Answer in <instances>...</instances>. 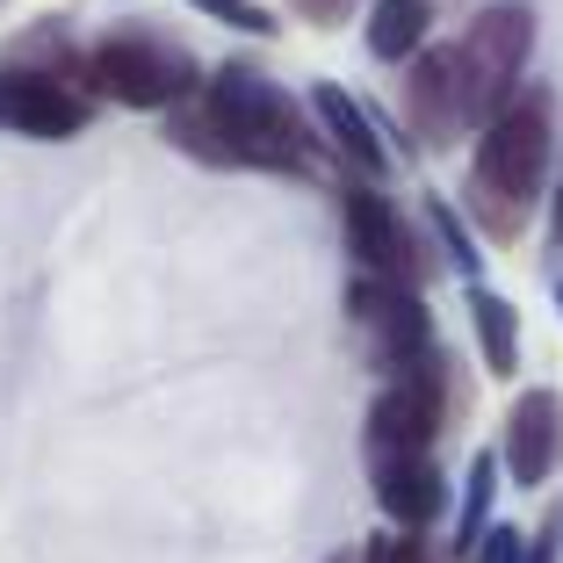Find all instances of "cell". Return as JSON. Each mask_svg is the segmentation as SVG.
<instances>
[{"label":"cell","mask_w":563,"mask_h":563,"mask_svg":"<svg viewBox=\"0 0 563 563\" xmlns=\"http://www.w3.org/2000/svg\"><path fill=\"white\" fill-rule=\"evenodd\" d=\"M0 123H15L30 137H73L80 131V101L51 73H0Z\"/></svg>","instance_id":"cell-11"},{"label":"cell","mask_w":563,"mask_h":563,"mask_svg":"<svg viewBox=\"0 0 563 563\" xmlns=\"http://www.w3.org/2000/svg\"><path fill=\"white\" fill-rule=\"evenodd\" d=\"M477 563H528V534L520 528H484V542L470 549Z\"/></svg>","instance_id":"cell-16"},{"label":"cell","mask_w":563,"mask_h":563,"mask_svg":"<svg viewBox=\"0 0 563 563\" xmlns=\"http://www.w3.org/2000/svg\"><path fill=\"white\" fill-rule=\"evenodd\" d=\"M87 73H95V87L109 101H123V109H166V101L188 95V58L166 51L159 36H109V44H95Z\"/></svg>","instance_id":"cell-5"},{"label":"cell","mask_w":563,"mask_h":563,"mask_svg":"<svg viewBox=\"0 0 563 563\" xmlns=\"http://www.w3.org/2000/svg\"><path fill=\"white\" fill-rule=\"evenodd\" d=\"M528 563H556V528H549V534H534V542H528Z\"/></svg>","instance_id":"cell-21"},{"label":"cell","mask_w":563,"mask_h":563,"mask_svg":"<svg viewBox=\"0 0 563 563\" xmlns=\"http://www.w3.org/2000/svg\"><path fill=\"white\" fill-rule=\"evenodd\" d=\"M470 318H477V347L492 376H514L520 368V318L498 289H470Z\"/></svg>","instance_id":"cell-14"},{"label":"cell","mask_w":563,"mask_h":563,"mask_svg":"<svg viewBox=\"0 0 563 563\" xmlns=\"http://www.w3.org/2000/svg\"><path fill=\"white\" fill-rule=\"evenodd\" d=\"M534 51V15L520 0H498L470 22V36L455 44V73H463V109L470 123H492L506 101L520 95V66Z\"/></svg>","instance_id":"cell-3"},{"label":"cell","mask_w":563,"mask_h":563,"mask_svg":"<svg viewBox=\"0 0 563 563\" xmlns=\"http://www.w3.org/2000/svg\"><path fill=\"white\" fill-rule=\"evenodd\" d=\"M549 145H556V109H549L542 87H520L477 137V202L492 210L498 232H514L520 210L534 202L549 174Z\"/></svg>","instance_id":"cell-2"},{"label":"cell","mask_w":563,"mask_h":563,"mask_svg":"<svg viewBox=\"0 0 563 563\" xmlns=\"http://www.w3.org/2000/svg\"><path fill=\"white\" fill-rule=\"evenodd\" d=\"M563 455V398L556 390H520L514 412H506V470L514 484H549Z\"/></svg>","instance_id":"cell-8"},{"label":"cell","mask_w":563,"mask_h":563,"mask_svg":"<svg viewBox=\"0 0 563 563\" xmlns=\"http://www.w3.org/2000/svg\"><path fill=\"white\" fill-rule=\"evenodd\" d=\"M433 224H441V239H448V253H455V267H463V275H477V246H470V232L455 224V210H448V202H433Z\"/></svg>","instance_id":"cell-18"},{"label":"cell","mask_w":563,"mask_h":563,"mask_svg":"<svg viewBox=\"0 0 563 563\" xmlns=\"http://www.w3.org/2000/svg\"><path fill=\"white\" fill-rule=\"evenodd\" d=\"M347 246L354 261H362L368 282H405L412 289V239H405V217L390 210V196H376V188H347Z\"/></svg>","instance_id":"cell-7"},{"label":"cell","mask_w":563,"mask_h":563,"mask_svg":"<svg viewBox=\"0 0 563 563\" xmlns=\"http://www.w3.org/2000/svg\"><path fill=\"white\" fill-rule=\"evenodd\" d=\"M362 563H427V549H419V534H376V542L362 549Z\"/></svg>","instance_id":"cell-17"},{"label":"cell","mask_w":563,"mask_h":563,"mask_svg":"<svg viewBox=\"0 0 563 563\" xmlns=\"http://www.w3.org/2000/svg\"><path fill=\"white\" fill-rule=\"evenodd\" d=\"M556 311H563V289H556Z\"/></svg>","instance_id":"cell-23"},{"label":"cell","mask_w":563,"mask_h":563,"mask_svg":"<svg viewBox=\"0 0 563 563\" xmlns=\"http://www.w3.org/2000/svg\"><path fill=\"white\" fill-rule=\"evenodd\" d=\"M196 131H210V137H202L210 159H232V166H297L303 159V117H297V101L282 95L267 73H253V66L210 73Z\"/></svg>","instance_id":"cell-1"},{"label":"cell","mask_w":563,"mask_h":563,"mask_svg":"<svg viewBox=\"0 0 563 563\" xmlns=\"http://www.w3.org/2000/svg\"><path fill=\"white\" fill-rule=\"evenodd\" d=\"M311 109H318V123H325V137H332L340 152H347L354 166H362L368 181H376L383 166H390V152H383L376 123L362 117V101H354V95H340V87H318V95H311Z\"/></svg>","instance_id":"cell-12"},{"label":"cell","mask_w":563,"mask_h":563,"mask_svg":"<svg viewBox=\"0 0 563 563\" xmlns=\"http://www.w3.org/2000/svg\"><path fill=\"white\" fill-rule=\"evenodd\" d=\"M492 484H498V463L477 455V463H470V484H463V514H455V542L463 549H477L484 528H492Z\"/></svg>","instance_id":"cell-15"},{"label":"cell","mask_w":563,"mask_h":563,"mask_svg":"<svg viewBox=\"0 0 563 563\" xmlns=\"http://www.w3.org/2000/svg\"><path fill=\"white\" fill-rule=\"evenodd\" d=\"M427 30H433V0H376V8H368V51H376L383 66L419 58Z\"/></svg>","instance_id":"cell-13"},{"label":"cell","mask_w":563,"mask_h":563,"mask_svg":"<svg viewBox=\"0 0 563 563\" xmlns=\"http://www.w3.org/2000/svg\"><path fill=\"white\" fill-rule=\"evenodd\" d=\"M405 101H412V123L427 145H448V137L470 123L463 109V73H455V51H427L412 73H405Z\"/></svg>","instance_id":"cell-10"},{"label":"cell","mask_w":563,"mask_h":563,"mask_svg":"<svg viewBox=\"0 0 563 563\" xmlns=\"http://www.w3.org/2000/svg\"><path fill=\"white\" fill-rule=\"evenodd\" d=\"M196 8H202V15H217V22H232V30H253V36L267 30V15L253 8V0H196Z\"/></svg>","instance_id":"cell-19"},{"label":"cell","mask_w":563,"mask_h":563,"mask_svg":"<svg viewBox=\"0 0 563 563\" xmlns=\"http://www.w3.org/2000/svg\"><path fill=\"white\" fill-rule=\"evenodd\" d=\"M368 470H376V506H383V520H390L398 534H419V528L441 520L448 477H441L433 455H398V463H368Z\"/></svg>","instance_id":"cell-9"},{"label":"cell","mask_w":563,"mask_h":563,"mask_svg":"<svg viewBox=\"0 0 563 563\" xmlns=\"http://www.w3.org/2000/svg\"><path fill=\"white\" fill-rule=\"evenodd\" d=\"M556 246H563V188H556Z\"/></svg>","instance_id":"cell-22"},{"label":"cell","mask_w":563,"mask_h":563,"mask_svg":"<svg viewBox=\"0 0 563 563\" xmlns=\"http://www.w3.org/2000/svg\"><path fill=\"white\" fill-rule=\"evenodd\" d=\"M354 318L368 325V340H376V362L390 368V376H405L412 362H427L433 354V325H427V303H419V289H405V282H354Z\"/></svg>","instance_id":"cell-6"},{"label":"cell","mask_w":563,"mask_h":563,"mask_svg":"<svg viewBox=\"0 0 563 563\" xmlns=\"http://www.w3.org/2000/svg\"><path fill=\"white\" fill-rule=\"evenodd\" d=\"M448 419V368L441 354L412 362L405 376H390V390L368 412V463H398V455H427L433 433Z\"/></svg>","instance_id":"cell-4"},{"label":"cell","mask_w":563,"mask_h":563,"mask_svg":"<svg viewBox=\"0 0 563 563\" xmlns=\"http://www.w3.org/2000/svg\"><path fill=\"white\" fill-rule=\"evenodd\" d=\"M297 8H303L311 22H340V8H347V0H297Z\"/></svg>","instance_id":"cell-20"}]
</instances>
